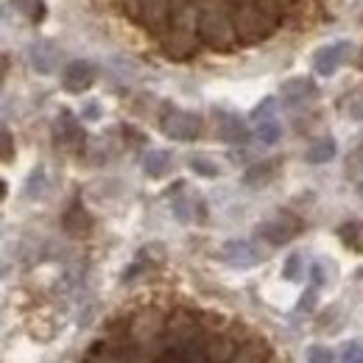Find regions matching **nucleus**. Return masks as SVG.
I'll return each mask as SVG.
<instances>
[{
    "instance_id": "2",
    "label": "nucleus",
    "mask_w": 363,
    "mask_h": 363,
    "mask_svg": "<svg viewBox=\"0 0 363 363\" xmlns=\"http://www.w3.org/2000/svg\"><path fill=\"white\" fill-rule=\"evenodd\" d=\"M196 37L204 45L216 48V50H232L238 45V31L235 23L227 11L221 9H201L196 17Z\"/></svg>"
},
{
    "instance_id": "31",
    "label": "nucleus",
    "mask_w": 363,
    "mask_h": 363,
    "mask_svg": "<svg viewBox=\"0 0 363 363\" xmlns=\"http://www.w3.org/2000/svg\"><path fill=\"white\" fill-rule=\"evenodd\" d=\"M308 363H333V352H330L327 347L313 344V347L308 350Z\"/></svg>"
},
{
    "instance_id": "36",
    "label": "nucleus",
    "mask_w": 363,
    "mask_h": 363,
    "mask_svg": "<svg viewBox=\"0 0 363 363\" xmlns=\"http://www.w3.org/2000/svg\"><path fill=\"white\" fill-rule=\"evenodd\" d=\"M84 115H87V118H98V106H95V104H90V106H87V112H84Z\"/></svg>"
},
{
    "instance_id": "26",
    "label": "nucleus",
    "mask_w": 363,
    "mask_h": 363,
    "mask_svg": "<svg viewBox=\"0 0 363 363\" xmlns=\"http://www.w3.org/2000/svg\"><path fill=\"white\" fill-rule=\"evenodd\" d=\"M279 137H282V126H279L274 118L272 121H260V123H257V140H260V143L274 145Z\"/></svg>"
},
{
    "instance_id": "33",
    "label": "nucleus",
    "mask_w": 363,
    "mask_h": 363,
    "mask_svg": "<svg viewBox=\"0 0 363 363\" xmlns=\"http://www.w3.org/2000/svg\"><path fill=\"white\" fill-rule=\"evenodd\" d=\"M313 308H316V285L308 288V291L302 294V299H299V311H308V313H311Z\"/></svg>"
},
{
    "instance_id": "12",
    "label": "nucleus",
    "mask_w": 363,
    "mask_h": 363,
    "mask_svg": "<svg viewBox=\"0 0 363 363\" xmlns=\"http://www.w3.org/2000/svg\"><path fill=\"white\" fill-rule=\"evenodd\" d=\"M140 9H143V23L162 34L168 20H171V0H140Z\"/></svg>"
},
{
    "instance_id": "19",
    "label": "nucleus",
    "mask_w": 363,
    "mask_h": 363,
    "mask_svg": "<svg viewBox=\"0 0 363 363\" xmlns=\"http://www.w3.org/2000/svg\"><path fill=\"white\" fill-rule=\"evenodd\" d=\"M335 154H338V143H335L333 137H321L316 143H311V148L305 151V162H311V165H324V162H330Z\"/></svg>"
},
{
    "instance_id": "16",
    "label": "nucleus",
    "mask_w": 363,
    "mask_h": 363,
    "mask_svg": "<svg viewBox=\"0 0 363 363\" xmlns=\"http://www.w3.org/2000/svg\"><path fill=\"white\" fill-rule=\"evenodd\" d=\"M204 352H207V363H232L238 355V344L229 335H213L207 338Z\"/></svg>"
},
{
    "instance_id": "35",
    "label": "nucleus",
    "mask_w": 363,
    "mask_h": 363,
    "mask_svg": "<svg viewBox=\"0 0 363 363\" xmlns=\"http://www.w3.org/2000/svg\"><path fill=\"white\" fill-rule=\"evenodd\" d=\"M355 168L361 171V179H358V182H363V145L355 151V157H352V171H355Z\"/></svg>"
},
{
    "instance_id": "3",
    "label": "nucleus",
    "mask_w": 363,
    "mask_h": 363,
    "mask_svg": "<svg viewBox=\"0 0 363 363\" xmlns=\"http://www.w3.org/2000/svg\"><path fill=\"white\" fill-rule=\"evenodd\" d=\"M165 327H168V321L162 318L160 311H143V313H137L135 321H132V327H129L132 347H137L143 355H145L151 347H160V350H162ZM162 352H165V350H162Z\"/></svg>"
},
{
    "instance_id": "4",
    "label": "nucleus",
    "mask_w": 363,
    "mask_h": 363,
    "mask_svg": "<svg viewBox=\"0 0 363 363\" xmlns=\"http://www.w3.org/2000/svg\"><path fill=\"white\" fill-rule=\"evenodd\" d=\"M160 126H162V135L171 137V140H179V143L199 140V135H201V118L196 112L179 109V106H165L162 118H160Z\"/></svg>"
},
{
    "instance_id": "13",
    "label": "nucleus",
    "mask_w": 363,
    "mask_h": 363,
    "mask_svg": "<svg viewBox=\"0 0 363 363\" xmlns=\"http://www.w3.org/2000/svg\"><path fill=\"white\" fill-rule=\"evenodd\" d=\"M279 95H282V101H288V104H302V101H308V98H316L318 87H316V82L308 79V76H294V79L282 82Z\"/></svg>"
},
{
    "instance_id": "17",
    "label": "nucleus",
    "mask_w": 363,
    "mask_h": 363,
    "mask_svg": "<svg viewBox=\"0 0 363 363\" xmlns=\"http://www.w3.org/2000/svg\"><path fill=\"white\" fill-rule=\"evenodd\" d=\"M279 165H282L279 160H263V162L249 165L246 174H243V184L246 187H266L279 174Z\"/></svg>"
},
{
    "instance_id": "8",
    "label": "nucleus",
    "mask_w": 363,
    "mask_h": 363,
    "mask_svg": "<svg viewBox=\"0 0 363 363\" xmlns=\"http://www.w3.org/2000/svg\"><path fill=\"white\" fill-rule=\"evenodd\" d=\"M92 82H95V67H92L87 59L70 62L65 67V73H62V87H65V92H70V95L87 92L92 87Z\"/></svg>"
},
{
    "instance_id": "10",
    "label": "nucleus",
    "mask_w": 363,
    "mask_h": 363,
    "mask_svg": "<svg viewBox=\"0 0 363 363\" xmlns=\"http://www.w3.org/2000/svg\"><path fill=\"white\" fill-rule=\"evenodd\" d=\"M28 62L40 76H50L56 70V62H59V48L50 40H37L28 48Z\"/></svg>"
},
{
    "instance_id": "39",
    "label": "nucleus",
    "mask_w": 363,
    "mask_h": 363,
    "mask_svg": "<svg viewBox=\"0 0 363 363\" xmlns=\"http://www.w3.org/2000/svg\"><path fill=\"white\" fill-rule=\"evenodd\" d=\"M84 363H90V361H84Z\"/></svg>"
},
{
    "instance_id": "37",
    "label": "nucleus",
    "mask_w": 363,
    "mask_h": 363,
    "mask_svg": "<svg viewBox=\"0 0 363 363\" xmlns=\"http://www.w3.org/2000/svg\"><path fill=\"white\" fill-rule=\"evenodd\" d=\"M355 67H358V70H363V50H361V56H358V62H355Z\"/></svg>"
},
{
    "instance_id": "30",
    "label": "nucleus",
    "mask_w": 363,
    "mask_h": 363,
    "mask_svg": "<svg viewBox=\"0 0 363 363\" xmlns=\"http://www.w3.org/2000/svg\"><path fill=\"white\" fill-rule=\"evenodd\" d=\"M274 109H277V101L274 98H263L257 106H255V112H252V118L260 123V121H272L274 118Z\"/></svg>"
},
{
    "instance_id": "1",
    "label": "nucleus",
    "mask_w": 363,
    "mask_h": 363,
    "mask_svg": "<svg viewBox=\"0 0 363 363\" xmlns=\"http://www.w3.org/2000/svg\"><path fill=\"white\" fill-rule=\"evenodd\" d=\"M232 23L238 31V43L243 45H255L269 40L277 31L279 23V11L274 9L269 0H232Z\"/></svg>"
},
{
    "instance_id": "7",
    "label": "nucleus",
    "mask_w": 363,
    "mask_h": 363,
    "mask_svg": "<svg viewBox=\"0 0 363 363\" xmlns=\"http://www.w3.org/2000/svg\"><path fill=\"white\" fill-rule=\"evenodd\" d=\"M53 137L59 145L70 148V151H79L84 148V129H82V121L70 112V109H62L59 118H56V126H53Z\"/></svg>"
},
{
    "instance_id": "24",
    "label": "nucleus",
    "mask_w": 363,
    "mask_h": 363,
    "mask_svg": "<svg viewBox=\"0 0 363 363\" xmlns=\"http://www.w3.org/2000/svg\"><path fill=\"white\" fill-rule=\"evenodd\" d=\"M45 187H48L45 168H34L31 177L26 179V196H28V199H43V196H45Z\"/></svg>"
},
{
    "instance_id": "23",
    "label": "nucleus",
    "mask_w": 363,
    "mask_h": 363,
    "mask_svg": "<svg viewBox=\"0 0 363 363\" xmlns=\"http://www.w3.org/2000/svg\"><path fill=\"white\" fill-rule=\"evenodd\" d=\"M190 168H193L199 177H204V179H216V177H221V165L213 162L210 157H201V154L190 157Z\"/></svg>"
},
{
    "instance_id": "6",
    "label": "nucleus",
    "mask_w": 363,
    "mask_h": 363,
    "mask_svg": "<svg viewBox=\"0 0 363 363\" xmlns=\"http://www.w3.org/2000/svg\"><path fill=\"white\" fill-rule=\"evenodd\" d=\"M221 257L227 260L232 269H255L257 263H263L260 249H257L252 240H243V238L227 240L224 249H221Z\"/></svg>"
},
{
    "instance_id": "5",
    "label": "nucleus",
    "mask_w": 363,
    "mask_h": 363,
    "mask_svg": "<svg viewBox=\"0 0 363 363\" xmlns=\"http://www.w3.org/2000/svg\"><path fill=\"white\" fill-rule=\"evenodd\" d=\"M299 229H302V221L294 213H277V218L257 224L255 232H257V238H263L272 246H285L291 238L299 235Z\"/></svg>"
},
{
    "instance_id": "9",
    "label": "nucleus",
    "mask_w": 363,
    "mask_h": 363,
    "mask_svg": "<svg viewBox=\"0 0 363 363\" xmlns=\"http://www.w3.org/2000/svg\"><path fill=\"white\" fill-rule=\"evenodd\" d=\"M347 53H350V43H333V45L318 48L313 56V70L324 79L335 76V70L347 62Z\"/></svg>"
},
{
    "instance_id": "20",
    "label": "nucleus",
    "mask_w": 363,
    "mask_h": 363,
    "mask_svg": "<svg viewBox=\"0 0 363 363\" xmlns=\"http://www.w3.org/2000/svg\"><path fill=\"white\" fill-rule=\"evenodd\" d=\"M143 171H145V177H151V179H162V177L171 171V154H168V151H160V148L148 151L145 160H143Z\"/></svg>"
},
{
    "instance_id": "21",
    "label": "nucleus",
    "mask_w": 363,
    "mask_h": 363,
    "mask_svg": "<svg viewBox=\"0 0 363 363\" xmlns=\"http://www.w3.org/2000/svg\"><path fill=\"white\" fill-rule=\"evenodd\" d=\"M338 238H341V243L347 249L363 255V221H347V224H341L338 227Z\"/></svg>"
},
{
    "instance_id": "15",
    "label": "nucleus",
    "mask_w": 363,
    "mask_h": 363,
    "mask_svg": "<svg viewBox=\"0 0 363 363\" xmlns=\"http://www.w3.org/2000/svg\"><path fill=\"white\" fill-rule=\"evenodd\" d=\"M62 227H65V232H67L70 238H87L92 232V216L82 204H73V207L65 213Z\"/></svg>"
},
{
    "instance_id": "22",
    "label": "nucleus",
    "mask_w": 363,
    "mask_h": 363,
    "mask_svg": "<svg viewBox=\"0 0 363 363\" xmlns=\"http://www.w3.org/2000/svg\"><path fill=\"white\" fill-rule=\"evenodd\" d=\"M14 3V9L20 11V14H26L31 23H43L45 20V0H11Z\"/></svg>"
},
{
    "instance_id": "38",
    "label": "nucleus",
    "mask_w": 363,
    "mask_h": 363,
    "mask_svg": "<svg viewBox=\"0 0 363 363\" xmlns=\"http://www.w3.org/2000/svg\"><path fill=\"white\" fill-rule=\"evenodd\" d=\"M358 193L363 196V182H358Z\"/></svg>"
},
{
    "instance_id": "14",
    "label": "nucleus",
    "mask_w": 363,
    "mask_h": 363,
    "mask_svg": "<svg viewBox=\"0 0 363 363\" xmlns=\"http://www.w3.org/2000/svg\"><path fill=\"white\" fill-rule=\"evenodd\" d=\"M165 53H168L171 59H177V62L193 56V53H196V37H193V31L174 28V31L168 34V40H165Z\"/></svg>"
},
{
    "instance_id": "32",
    "label": "nucleus",
    "mask_w": 363,
    "mask_h": 363,
    "mask_svg": "<svg viewBox=\"0 0 363 363\" xmlns=\"http://www.w3.org/2000/svg\"><path fill=\"white\" fill-rule=\"evenodd\" d=\"M347 112H350L352 121H363V95H352V98H350Z\"/></svg>"
},
{
    "instance_id": "11",
    "label": "nucleus",
    "mask_w": 363,
    "mask_h": 363,
    "mask_svg": "<svg viewBox=\"0 0 363 363\" xmlns=\"http://www.w3.org/2000/svg\"><path fill=\"white\" fill-rule=\"evenodd\" d=\"M204 347H207V341L204 338H196V341H187V344L168 347L162 352V358H165V363H207Z\"/></svg>"
},
{
    "instance_id": "27",
    "label": "nucleus",
    "mask_w": 363,
    "mask_h": 363,
    "mask_svg": "<svg viewBox=\"0 0 363 363\" xmlns=\"http://www.w3.org/2000/svg\"><path fill=\"white\" fill-rule=\"evenodd\" d=\"M174 213H177V218H179L182 224H187V221L193 218V199L177 193V199H174Z\"/></svg>"
},
{
    "instance_id": "18",
    "label": "nucleus",
    "mask_w": 363,
    "mask_h": 363,
    "mask_svg": "<svg viewBox=\"0 0 363 363\" xmlns=\"http://www.w3.org/2000/svg\"><path fill=\"white\" fill-rule=\"evenodd\" d=\"M218 137H221L224 143H229V145H243V143L249 140V126H246L238 115L224 112L221 121H218Z\"/></svg>"
},
{
    "instance_id": "34",
    "label": "nucleus",
    "mask_w": 363,
    "mask_h": 363,
    "mask_svg": "<svg viewBox=\"0 0 363 363\" xmlns=\"http://www.w3.org/2000/svg\"><path fill=\"white\" fill-rule=\"evenodd\" d=\"M14 160V143H11V132L3 129V162H11Z\"/></svg>"
},
{
    "instance_id": "29",
    "label": "nucleus",
    "mask_w": 363,
    "mask_h": 363,
    "mask_svg": "<svg viewBox=\"0 0 363 363\" xmlns=\"http://www.w3.org/2000/svg\"><path fill=\"white\" fill-rule=\"evenodd\" d=\"M341 363H363V344L361 341H350L341 350Z\"/></svg>"
},
{
    "instance_id": "28",
    "label": "nucleus",
    "mask_w": 363,
    "mask_h": 363,
    "mask_svg": "<svg viewBox=\"0 0 363 363\" xmlns=\"http://www.w3.org/2000/svg\"><path fill=\"white\" fill-rule=\"evenodd\" d=\"M282 277L288 279V282H296L299 277H302V257L294 252V255H288V260H285V266H282Z\"/></svg>"
},
{
    "instance_id": "25",
    "label": "nucleus",
    "mask_w": 363,
    "mask_h": 363,
    "mask_svg": "<svg viewBox=\"0 0 363 363\" xmlns=\"http://www.w3.org/2000/svg\"><path fill=\"white\" fill-rule=\"evenodd\" d=\"M87 361L90 363H129L126 358V352H115V350H109V347H92V352L87 355Z\"/></svg>"
}]
</instances>
